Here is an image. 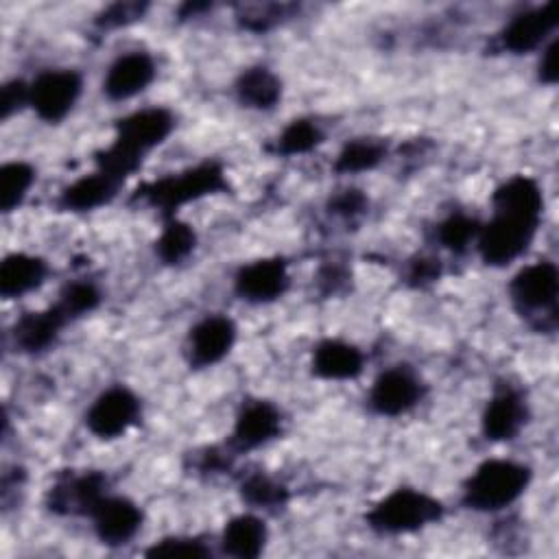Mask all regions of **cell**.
<instances>
[{"instance_id":"2e32d148","label":"cell","mask_w":559,"mask_h":559,"mask_svg":"<svg viewBox=\"0 0 559 559\" xmlns=\"http://www.w3.org/2000/svg\"><path fill=\"white\" fill-rule=\"evenodd\" d=\"M282 432V413L269 400H249L240 406L234 428H231V445L238 452L258 450Z\"/></svg>"},{"instance_id":"5b68a950","label":"cell","mask_w":559,"mask_h":559,"mask_svg":"<svg viewBox=\"0 0 559 559\" xmlns=\"http://www.w3.org/2000/svg\"><path fill=\"white\" fill-rule=\"evenodd\" d=\"M83 92V76L72 68L41 70L28 83V107L48 124H59L76 107Z\"/></svg>"},{"instance_id":"484cf974","label":"cell","mask_w":559,"mask_h":559,"mask_svg":"<svg viewBox=\"0 0 559 559\" xmlns=\"http://www.w3.org/2000/svg\"><path fill=\"white\" fill-rule=\"evenodd\" d=\"M194 245H197L194 229L188 223L173 216V218H166L155 240V253L164 264H181L192 255Z\"/></svg>"},{"instance_id":"836d02e7","label":"cell","mask_w":559,"mask_h":559,"mask_svg":"<svg viewBox=\"0 0 559 559\" xmlns=\"http://www.w3.org/2000/svg\"><path fill=\"white\" fill-rule=\"evenodd\" d=\"M142 13H144V4H138V2H124L122 4V2H118V4L107 7L96 22L103 28H118V26H127L131 22L142 20Z\"/></svg>"},{"instance_id":"d590c367","label":"cell","mask_w":559,"mask_h":559,"mask_svg":"<svg viewBox=\"0 0 559 559\" xmlns=\"http://www.w3.org/2000/svg\"><path fill=\"white\" fill-rule=\"evenodd\" d=\"M557 50H559V44H557L555 37L542 48L537 74H539V81L546 83V85H555V83H557V76H559V61H557V55H559V52H557Z\"/></svg>"},{"instance_id":"5bb4252c","label":"cell","mask_w":559,"mask_h":559,"mask_svg":"<svg viewBox=\"0 0 559 559\" xmlns=\"http://www.w3.org/2000/svg\"><path fill=\"white\" fill-rule=\"evenodd\" d=\"M157 76V63L146 50H127L118 55L103 79V94L109 100H129L146 92Z\"/></svg>"},{"instance_id":"8fae6325","label":"cell","mask_w":559,"mask_h":559,"mask_svg":"<svg viewBox=\"0 0 559 559\" xmlns=\"http://www.w3.org/2000/svg\"><path fill=\"white\" fill-rule=\"evenodd\" d=\"M290 286V273L284 258H258L238 269L234 275V290L242 301L271 304L280 299Z\"/></svg>"},{"instance_id":"e575fe53","label":"cell","mask_w":559,"mask_h":559,"mask_svg":"<svg viewBox=\"0 0 559 559\" xmlns=\"http://www.w3.org/2000/svg\"><path fill=\"white\" fill-rule=\"evenodd\" d=\"M332 212L338 214V216H345V218H352V216H358L365 212L367 207V199L360 190H343L338 192L334 199H332Z\"/></svg>"},{"instance_id":"30bf717a","label":"cell","mask_w":559,"mask_h":559,"mask_svg":"<svg viewBox=\"0 0 559 559\" xmlns=\"http://www.w3.org/2000/svg\"><path fill=\"white\" fill-rule=\"evenodd\" d=\"M238 328L231 317L212 312L201 317L188 332V360L197 369L218 365L236 345Z\"/></svg>"},{"instance_id":"f1b7e54d","label":"cell","mask_w":559,"mask_h":559,"mask_svg":"<svg viewBox=\"0 0 559 559\" xmlns=\"http://www.w3.org/2000/svg\"><path fill=\"white\" fill-rule=\"evenodd\" d=\"M480 223L465 212H452L437 225V240L452 253H463L476 245Z\"/></svg>"},{"instance_id":"e0dca14e","label":"cell","mask_w":559,"mask_h":559,"mask_svg":"<svg viewBox=\"0 0 559 559\" xmlns=\"http://www.w3.org/2000/svg\"><path fill=\"white\" fill-rule=\"evenodd\" d=\"M107 476L100 472H83L68 476L50 487L48 509L55 513L87 515L107 496Z\"/></svg>"},{"instance_id":"83f0119b","label":"cell","mask_w":559,"mask_h":559,"mask_svg":"<svg viewBox=\"0 0 559 559\" xmlns=\"http://www.w3.org/2000/svg\"><path fill=\"white\" fill-rule=\"evenodd\" d=\"M323 142V131L321 127L310 120V118H295L290 120L282 133L277 135V153L293 157V155H304L317 148Z\"/></svg>"},{"instance_id":"4fadbf2b","label":"cell","mask_w":559,"mask_h":559,"mask_svg":"<svg viewBox=\"0 0 559 559\" xmlns=\"http://www.w3.org/2000/svg\"><path fill=\"white\" fill-rule=\"evenodd\" d=\"M94 535L105 546H124L142 528L144 513L140 504L127 496L107 493L90 513Z\"/></svg>"},{"instance_id":"ac0fdd59","label":"cell","mask_w":559,"mask_h":559,"mask_svg":"<svg viewBox=\"0 0 559 559\" xmlns=\"http://www.w3.org/2000/svg\"><path fill=\"white\" fill-rule=\"evenodd\" d=\"M312 373L330 382L356 380L365 371V354L343 338H323L312 349Z\"/></svg>"},{"instance_id":"ffe728a7","label":"cell","mask_w":559,"mask_h":559,"mask_svg":"<svg viewBox=\"0 0 559 559\" xmlns=\"http://www.w3.org/2000/svg\"><path fill=\"white\" fill-rule=\"evenodd\" d=\"M48 277V262L39 255L13 251L0 264V295L4 299H20L37 290Z\"/></svg>"},{"instance_id":"277c9868","label":"cell","mask_w":559,"mask_h":559,"mask_svg":"<svg viewBox=\"0 0 559 559\" xmlns=\"http://www.w3.org/2000/svg\"><path fill=\"white\" fill-rule=\"evenodd\" d=\"M539 218L493 210L487 223H480L476 249L485 264L507 266L522 258L537 236Z\"/></svg>"},{"instance_id":"9c48e42d","label":"cell","mask_w":559,"mask_h":559,"mask_svg":"<svg viewBox=\"0 0 559 559\" xmlns=\"http://www.w3.org/2000/svg\"><path fill=\"white\" fill-rule=\"evenodd\" d=\"M421 397L424 384L419 376L406 365H395L378 373L371 382L367 404L380 417H400L413 411Z\"/></svg>"},{"instance_id":"7a4b0ae2","label":"cell","mask_w":559,"mask_h":559,"mask_svg":"<svg viewBox=\"0 0 559 559\" xmlns=\"http://www.w3.org/2000/svg\"><path fill=\"white\" fill-rule=\"evenodd\" d=\"M441 515L443 504L435 496L415 487H397L371 507L367 524L380 535H408L439 522Z\"/></svg>"},{"instance_id":"7c38bea8","label":"cell","mask_w":559,"mask_h":559,"mask_svg":"<svg viewBox=\"0 0 559 559\" xmlns=\"http://www.w3.org/2000/svg\"><path fill=\"white\" fill-rule=\"evenodd\" d=\"M557 28V4L546 2L515 13L500 31V46L513 55L539 50Z\"/></svg>"},{"instance_id":"7402d4cb","label":"cell","mask_w":559,"mask_h":559,"mask_svg":"<svg viewBox=\"0 0 559 559\" xmlns=\"http://www.w3.org/2000/svg\"><path fill=\"white\" fill-rule=\"evenodd\" d=\"M266 542H269L266 522L255 513H238L225 522L218 546L229 557L253 559L264 552Z\"/></svg>"},{"instance_id":"f546056e","label":"cell","mask_w":559,"mask_h":559,"mask_svg":"<svg viewBox=\"0 0 559 559\" xmlns=\"http://www.w3.org/2000/svg\"><path fill=\"white\" fill-rule=\"evenodd\" d=\"M100 299H103V295H100V290L94 282L74 280V282H68L61 288L59 299L55 304L68 317V321H72V319H79V317H85V314L94 312L98 308Z\"/></svg>"},{"instance_id":"603a6c76","label":"cell","mask_w":559,"mask_h":559,"mask_svg":"<svg viewBox=\"0 0 559 559\" xmlns=\"http://www.w3.org/2000/svg\"><path fill=\"white\" fill-rule=\"evenodd\" d=\"M491 207L498 212H509V214H520V216L542 221V212H544L542 186L528 175H513L493 190Z\"/></svg>"},{"instance_id":"4dcf8cb0","label":"cell","mask_w":559,"mask_h":559,"mask_svg":"<svg viewBox=\"0 0 559 559\" xmlns=\"http://www.w3.org/2000/svg\"><path fill=\"white\" fill-rule=\"evenodd\" d=\"M242 500L253 509H273L286 502V487L264 474H251L240 485Z\"/></svg>"},{"instance_id":"d6986e66","label":"cell","mask_w":559,"mask_h":559,"mask_svg":"<svg viewBox=\"0 0 559 559\" xmlns=\"http://www.w3.org/2000/svg\"><path fill=\"white\" fill-rule=\"evenodd\" d=\"M66 323H68V317L59 310L57 304H52L46 310H35V312L22 314L15 321L11 336L20 352L41 354L57 343Z\"/></svg>"},{"instance_id":"8992f818","label":"cell","mask_w":559,"mask_h":559,"mask_svg":"<svg viewBox=\"0 0 559 559\" xmlns=\"http://www.w3.org/2000/svg\"><path fill=\"white\" fill-rule=\"evenodd\" d=\"M142 402L124 384H111L100 391L85 411V428L103 441L124 437L140 419Z\"/></svg>"},{"instance_id":"52a82bcc","label":"cell","mask_w":559,"mask_h":559,"mask_svg":"<svg viewBox=\"0 0 559 559\" xmlns=\"http://www.w3.org/2000/svg\"><path fill=\"white\" fill-rule=\"evenodd\" d=\"M559 271L550 260L522 266L509 282V297L522 314L552 317L557 310Z\"/></svg>"},{"instance_id":"d6a6232c","label":"cell","mask_w":559,"mask_h":559,"mask_svg":"<svg viewBox=\"0 0 559 559\" xmlns=\"http://www.w3.org/2000/svg\"><path fill=\"white\" fill-rule=\"evenodd\" d=\"M28 105V83L22 79H11L2 85L0 92V116L9 120L15 111Z\"/></svg>"},{"instance_id":"1f68e13d","label":"cell","mask_w":559,"mask_h":559,"mask_svg":"<svg viewBox=\"0 0 559 559\" xmlns=\"http://www.w3.org/2000/svg\"><path fill=\"white\" fill-rule=\"evenodd\" d=\"M146 557H168V559H192V557H207L210 555V548L197 539V537H181V535H175V537H164L155 544H151L146 550H144Z\"/></svg>"},{"instance_id":"ba28073f","label":"cell","mask_w":559,"mask_h":559,"mask_svg":"<svg viewBox=\"0 0 559 559\" xmlns=\"http://www.w3.org/2000/svg\"><path fill=\"white\" fill-rule=\"evenodd\" d=\"M175 129V114L166 107H142L116 122L111 144L144 162V157L166 142Z\"/></svg>"},{"instance_id":"4316f807","label":"cell","mask_w":559,"mask_h":559,"mask_svg":"<svg viewBox=\"0 0 559 559\" xmlns=\"http://www.w3.org/2000/svg\"><path fill=\"white\" fill-rule=\"evenodd\" d=\"M386 155V148L380 140L356 138L349 140L336 155L334 170L341 175H358L373 170Z\"/></svg>"},{"instance_id":"44dd1931","label":"cell","mask_w":559,"mask_h":559,"mask_svg":"<svg viewBox=\"0 0 559 559\" xmlns=\"http://www.w3.org/2000/svg\"><path fill=\"white\" fill-rule=\"evenodd\" d=\"M120 186V181L96 168L94 173L83 175L66 186L57 199V205L66 212H94L111 203Z\"/></svg>"},{"instance_id":"3957f363","label":"cell","mask_w":559,"mask_h":559,"mask_svg":"<svg viewBox=\"0 0 559 559\" xmlns=\"http://www.w3.org/2000/svg\"><path fill=\"white\" fill-rule=\"evenodd\" d=\"M225 188H227V177L221 164L201 162L177 175H168L164 179H157L144 186L142 197L146 203L164 212L166 218H173L179 207L194 203L203 197L216 194Z\"/></svg>"},{"instance_id":"d4e9b609","label":"cell","mask_w":559,"mask_h":559,"mask_svg":"<svg viewBox=\"0 0 559 559\" xmlns=\"http://www.w3.org/2000/svg\"><path fill=\"white\" fill-rule=\"evenodd\" d=\"M35 179H37V173H35L33 164H28L24 159H11V162L2 164V168H0V207L4 214L17 210L24 203Z\"/></svg>"},{"instance_id":"8d00e7d4","label":"cell","mask_w":559,"mask_h":559,"mask_svg":"<svg viewBox=\"0 0 559 559\" xmlns=\"http://www.w3.org/2000/svg\"><path fill=\"white\" fill-rule=\"evenodd\" d=\"M408 277L415 282V284H424V282H432L439 277V264L435 260H415L413 266H411V273Z\"/></svg>"},{"instance_id":"cb8c5ba5","label":"cell","mask_w":559,"mask_h":559,"mask_svg":"<svg viewBox=\"0 0 559 559\" xmlns=\"http://www.w3.org/2000/svg\"><path fill=\"white\" fill-rule=\"evenodd\" d=\"M234 92L242 107H249L255 111H269L282 98V81L271 68L251 66L238 74L234 83Z\"/></svg>"},{"instance_id":"9a60e30c","label":"cell","mask_w":559,"mask_h":559,"mask_svg":"<svg viewBox=\"0 0 559 559\" xmlns=\"http://www.w3.org/2000/svg\"><path fill=\"white\" fill-rule=\"evenodd\" d=\"M526 417H528V406L524 395L515 386L502 384L491 393V397L483 408L480 430L487 441H493V443L511 441L522 432Z\"/></svg>"},{"instance_id":"6da1fadb","label":"cell","mask_w":559,"mask_h":559,"mask_svg":"<svg viewBox=\"0 0 559 559\" xmlns=\"http://www.w3.org/2000/svg\"><path fill=\"white\" fill-rule=\"evenodd\" d=\"M533 472L513 459H487L463 483V504L480 513H496L518 502L528 489Z\"/></svg>"}]
</instances>
